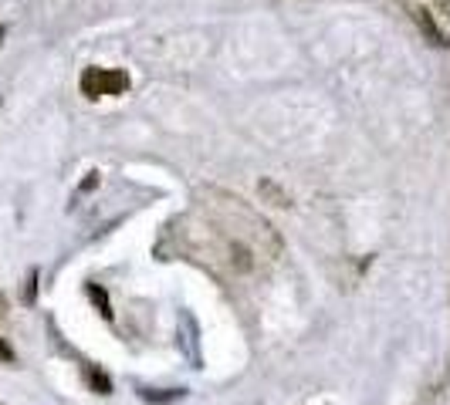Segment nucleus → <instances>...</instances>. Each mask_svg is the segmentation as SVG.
Masks as SVG:
<instances>
[{
  "instance_id": "nucleus-1",
  "label": "nucleus",
  "mask_w": 450,
  "mask_h": 405,
  "mask_svg": "<svg viewBox=\"0 0 450 405\" xmlns=\"http://www.w3.org/2000/svg\"><path fill=\"white\" fill-rule=\"evenodd\" d=\"M129 88V75L126 71H116V68H89L81 75V91L89 98H99V95H122Z\"/></svg>"
},
{
  "instance_id": "nucleus-2",
  "label": "nucleus",
  "mask_w": 450,
  "mask_h": 405,
  "mask_svg": "<svg viewBox=\"0 0 450 405\" xmlns=\"http://www.w3.org/2000/svg\"><path fill=\"white\" fill-rule=\"evenodd\" d=\"M413 17H416V27L424 31V38L430 41V44H437V48H450V41L444 38V31L437 27L434 14L426 11V7H416V11H413Z\"/></svg>"
},
{
  "instance_id": "nucleus-3",
  "label": "nucleus",
  "mask_w": 450,
  "mask_h": 405,
  "mask_svg": "<svg viewBox=\"0 0 450 405\" xmlns=\"http://www.w3.org/2000/svg\"><path fill=\"white\" fill-rule=\"evenodd\" d=\"M183 328H186V334H183V344H186V354H190L193 368H200V352H196V321H193L190 314H180Z\"/></svg>"
},
{
  "instance_id": "nucleus-4",
  "label": "nucleus",
  "mask_w": 450,
  "mask_h": 405,
  "mask_svg": "<svg viewBox=\"0 0 450 405\" xmlns=\"http://www.w3.org/2000/svg\"><path fill=\"white\" fill-rule=\"evenodd\" d=\"M139 395L146 399V402H156V405H166V402H180L183 389H139Z\"/></svg>"
},
{
  "instance_id": "nucleus-5",
  "label": "nucleus",
  "mask_w": 450,
  "mask_h": 405,
  "mask_svg": "<svg viewBox=\"0 0 450 405\" xmlns=\"http://www.w3.org/2000/svg\"><path fill=\"white\" fill-rule=\"evenodd\" d=\"M89 294H91V301H95V304H102V314H105V317H112V311H109V297H105L102 287H95V284H91Z\"/></svg>"
},
{
  "instance_id": "nucleus-6",
  "label": "nucleus",
  "mask_w": 450,
  "mask_h": 405,
  "mask_svg": "<svg viewBox=\"0 0 450 405\" xmlns=\"http://www.w3.org/2000/svg\"><path fill=\"white\" fill-rule=\"evenodd\" d=\"M34 291H38V274H31V277H27V291H24V301L27 304L34 301Z\"/></svg>"
},
{
  "instance_id": "nucleus-7",
  "label": "nucleus",
  "mask_w": 450,
  "mask_h": 405,
  "mask_svg": "<svg viewBox=\"0 0 450 405\" xmlns=\"http://www.w3.org/2000/svg\"><path fill=\"white\" fill-rule=\"evenodd\" d=\"M0 362H14V352H11V344L0 338Z\"/></svg>"
},
{
  "instance_id": "nucleus-8",
  "label": "nucleus",
  "mask_w": 450,
  "mask_h": 405,
  "mask_svg": "<svg viewBox=\"0 0 450 405\" xmlns=\"http://www.w3.org/2000/svg\"><path fill=\"white\" fill-rule=\"evenodd\" d=\"M4 38H7V27H0V41H4Z\"/></svg>"
}]
</instances>
